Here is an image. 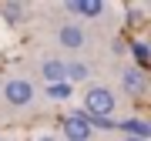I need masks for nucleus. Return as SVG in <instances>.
<instances>
[{"mask_svg": "<svg viewBox=\"0 0 151 141\" xmlns=\"http://www.w3.org/2000/svg\"><path fill=\"white\" fill-rule=\"evenodd\" d=\"M114 108H118V98H114L111 87L87 84V91H84V111H81L87 121H111Z\"/></svg>", "mask_w": 151, "mask_h": 141, "instance_id": "f257e3e1", "label": "nucleus"}, {"mask_svg": "<svg viewBox=\"0 0 151 141\" xmlns=\"http://www.w3.org/2000/svg\"><path fill=\"white\" fill-rule=\"evenodd\" d=\"M0 94H4V104H10L17 111L34 104V98H37V91H34V84L27 77H7V81L0 84Z\"/></svg>", "mask_w": 151, "mask_h": 141, "instance_id": "f03ea898", "label": "nucleus"}, {"mask_svg": "<svg viewBox=\"0 0 151 141\" xmlns=\"http://www.w3.org/2000/svg\"><path fill=\"white\" fill-rule=\"evenodd\" d=\"M54 40H57V47H60V50H84L91 37H87L84 24H70V20H64V24H57Z\"/></svg>", "mask_w": 151, "mask_h": 141, "instance_id": "7ed1b4c3", "label": "nucleus"}, {"mask_svg": "<svg viewBox=\"0 0 151 141\" xmlns=\"http://www.w3.org/2000/svg\"><path fill=\"white\" fill-rule=\"evenodd\" d=\"M118 84H121L124 94H131V98H145V91H148V77H145L141 67H121L118 70Z\"/></svg>", "mask_w": 151, "mask_h": 141, "instance_id": "20e7f679", "label": "nucleus"}, {"mask_svg": "<svg viewBox=\"0 0 151 141\" xmlns=\"http://www.w3.org/2000/svg\"><path fill=\"white\" fill-rule=\"evenodd\" d=\"M64 138L67 141H91L94 138V128H91V121H87L81 111H70L64 118Z\"/></svg>", "mask_w": 151, "mask_h": 141, "instance_id": "39448f33", "label": "nucleus"}, {"mask_svg": "<svg viewBox=\"0 0 151 141\" xmlns=\"http://www.w3.org/2000/svg\"><path fill=\"white\" fill-rule=\"evenodd\" d=\"M37 74L47 84H64L67 81V60L64 57H44L40 64H37Z\"/></svg>", "mask_w": 151, "mask_h": 141, "instance_id": "423d86ee", "label": "nucleus"}, {"mask_svg": "<svg viewBox=\"0 0 151 141\" xmlns=\"http://www.w3.org/2000/svg\"><path fill=\"white\" fill-rule=\"evenodd\" d=\"M60 10L87 17V20H97V17L104 14V4H101V0H67V4H60Z\"/></svg>", "mask_w": 151, "mask_h": 141, "instance_id": "0eeeda50", "label": "nucleus"}, {"mask_svg": "<svg viewBox=\"0 0 151 141\" xmlns=\"http://www.w3.org/2000/svg\"><path fill=\"white\" fill-rule=\"evenodd\" d=\"M114 128L124 131V138H134V141H148V135H151V124L141 121V118H124V121H118Z\"/></svg>", "mask_w": 151, "mask_h": 141, "instance_id": "6e6552de", "label": "nucleus"}, {"mask_svg": "<svg viewBox=\"0 0 151 141\" xmlns=\"http://www.w3.org/2000/svg\"><path fill=\"white\" fill-rule=\"evenodd\" d=\"M0 14H4L7 24L17 27V24L24 20V14H27V7H24V4H14V0H4V4H0Z\"/></svg>", "mask_w": 151, "mask_h": 141, "instance_id": "1a4fd4ad", "label": "nucleus"}, {"mask_svg": "<svg viewBox=\"0 0 151 141\" xmlns=\"http://www.w3.org/2000/svg\"><path fill=\"white\" fill-rule=\"evenodd\" d=\"M91 77V67L84 64V60H67V84L74 81H87Z\"/></svg>", "mask_w": 151, "mask_h": 141, "instance_id": "9d476101", "label": "nucleus"}, {"mask_svg": "<svg viewBox=\"0 0 151 141\" xmlns=\"http://www.w3.org/2000/svg\"><path fill=\"white\" fill-rule=\"evenodd\" d=\"M70 91H74V84H47V98H54V101H67L70 98Z\"/></svg>", "mask_w": 151, "mask_h": 141, "instance_id": "9b49d317", "label": "nucleus"}, {"mask_svg": "<svg viewBox=\"0 0 151 141\" xmlns=\"http://www.w3.org/2000/svg\"><path fill=\"white\" fill-rule=\"evenodd\" d=\"M131 54H134V60L145 67V64H148V57H151V50H148V44H145V40H134V44H131Z\"/></svg>", "mask_w": 151, "mask_h": 141, "instance_id": "f8f14e48", "label": "nucleus"}, {"mask_svg": "<svg viewBox=\"0 0 151 141\" xmlns=\"http://www.w3.org/2000/svg\"><path fill=\"white\" fill-rule=\"evenodd\" d=\"M37 141H54V138H47V135H44V138H37Z\"/></svg>", "mask_w": 151, "mask_h": 141, "instance_id": "ddd939ff", "label": "nucleus"}, {"mask_svg": "<svg viewBox=\"0 0 151 141\" xmlns=\"http://www.w3.org/2000/svg\"><path fill=\"white\" fill-rule=\"evenodd\" d=\"M121 141H134V138H121Z\"/></svg>", "mask_w": 151, "mask_h": 141, "instance_id": "4468645a", "label": "nucleus"}]
</instances>
